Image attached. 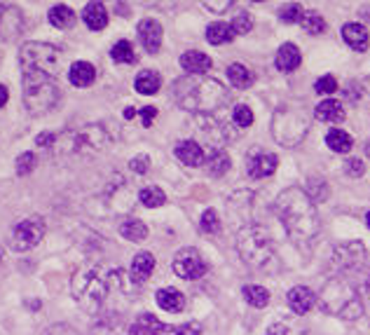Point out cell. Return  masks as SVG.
<instances>
[{
	"instance_id": "11",
	"label": "cell",
	"mask_w": 370,
	"mask_h": 335,
	"mask_svg": "<svg viewBox=\"0 0 370 335\" xmlns=\"http://www.w3.org/2000/svg\"><path fill=\"white\" fill-rule=\"evenodd\" d=\"M129 335H179V326L162 323L155 314H139L129 326Z\"/></svg>"
},
{
	"instance_id": "13",
	"label": "cell",
	"mask_w": 370,
	"mask_h": 335,
	"mask_svg": "<svg viewBox=\"0 0 370 335\" xmlns=\"http://www.w3.org/2000/svg\"><path fill=\"white\" fill-rule=\"evenodd\" d=\"M366 258H368L366 249H363L358 241H349V244L340 246V249L335 251L333 260L340 270H356V267H361L363 263H366Z\"/></svg>"
},
{
	"instance_id": "30",
	"label": "cell",
	"mask_w": 370,
	"mask_h": 335,
	"mask_svg": "<svg viewBox=\"0 0 370 335\" xmlns=\"http://www.w3.org/2000/svg\"><path fill=\"white\" fill-rule=\"evenodd\" d=\"M232 38H235V31H232V26L225 24V21H216V24L207 26V40L211 42V45H225Z\"/></svg>"
},
{
	"instance_id": "40",
	"label": "cell",
	"mask_w": 370,
	"mask_h": 335,
	"mask_svg": "<svg viewBox=\"0 0 370 335\" xmlns=\"http://www.w3.org/2000/svg\"><path fill=\"white\" fill-rule=\"evenodd\" d=\"M232 120H235V124H237V127H241V129L251 127V124H253L251 108H248V106H235V111H232Z\"/></svg>"
},
{
	"instance_id": "6",
	"label": "cell",
	"mask_w": 370,
	"mask_h": 335,
	"mask_svg": "<svg viewBox=\"0 0 370 335\" xmlns=\"http://www.w3.org/2000/svg\"><path fill=\"white\" fill-rule=\"evenodd\" d=\"M321 307L326 312L342 319H358L363 314V300L354 289V284L345 277H338L323 286Z\"/></svg>"
},
{
	"instance_id": "23",
	"label": "cell",
	"mask_w": 370,
	"mask_h": 335,
	"mask_svg": "<svg viewBox=\"0 0 370 335\" xmlns=\"http://www.w3.org/2000/svg\"><path fill=\"white\" fill-rule=\"evenodd\" d=\"M82 19L90 26L92 31H103L108 26V12L103 3H87L85 12H82Z\"/></svg>"
},
{
	"instance_id": "7",
	"label": "cell",
	"mask_w": 370,
	"mask_h": 335,
	"mask_svg": "<svg viewBox=\"0 0 370 335\" xmlns=\"http://www.w3.org/2000/svg\"><path fill=\"white\" fill-rule=\"evenodd\" d=\"M108 146V131L101 124H85L80 129H68L57 136L54 148L62 155H94Z\"/></svg>"
},
{
	"instance_id": "57",
	"label": "cell",
	"mask_w": 370,
	"mask_h": 335,
	"mask_svg": "<svg viewBox=\"0 0 370 335\" xmlns=\"http://www.w3.org/2000/svg\"><path fill=\"white\" fill-rule=\"evenodd\" d=\"M3 8H5V5H3V3H0V12H3Z\"/></svg>"
},
{
	"instance_id": "50",
	"label": "cell",
	"mask_w": 370,
	"mask_h": 335,
	"mask_svg": "<svg viewBox=\"0 0 370 335\" xmlns=\"http://www.w3.org/2000/svg\"><path fill=\"white\" fill-rule=\"evenodd\" d=\"M8 98H10V94H8V87L0 85V108H3L5 103H8Z\"/></svg>"
},
{
	"instance_id": "2",
	"label": "cell",
	"mask_w": 370,
	"mask_h": 335,
	"mask_svg": "<svg viewBox=\"0 0 370 335\" xmlns=\"http://www.w3.org/2000/svg\"><path fill=\"white\" fill-rule=\"evenodd\" d=\"M274 213L289 232V237L307 251L314 244L319 230H321V221H319L317 206H314L312 197L302 188H286L274 202Z\"/></svg>"
},
{
	"instance_id": "56",
	"label": "cell",
	"mask_w": 370,
	"mask_h": 335,
	"mask_svg": "<svg viewBox=\"0 0 370 335\" xmlns=\"http://www.w3.org/2000/svg\"><path fill=\"white\" fill-rule=\"evenodd\" d=\"M0 263H3V249H0Z\"/></svg>"
},
{
	"instance_id": "55",
	"label": "cell",
	"mask_w": 370,
	"mask_h": 335,
	"mask_svg": "<svg viewBox=\"0 0 370 335\" xmlns=\"http://www.w3.org/2000/svg\"><path fill=\"white\" fill-rule=\"evenodd\" d=\"M366 223H368V228H370V211H368V216H366Z\"/></svg>"
},
{
	"instance_id": "41",
	"label": "cell",
	"mask_w": 370,
	"mask_h": 335,
	"mask_svg": "<svg viewBox=\"0 0 370 335\" xmlns=\"http://www.w3.org/2000/svg\"><path fill=\"white\" fill-rule=\"evenodd\" d=\"M314 92L321 96H330L338 92V80L333 78V75H323V78L317 80V85H314Z\"/></svg>"
},
{
	"instance_id": "3",
	"label": "cell",
	"mask_w": 370,
	"mask_h": 335,
	"mask_svg": "<svg viewBox=\"0 0 370 335\" xmlns=\"http://www.w3.org/2000/svg\"><path fill=\"white\" fill-rule=\"evenodd\" d=\"M174 101L179 103L183 111L190 113H216L228 103V90L223 82L216 78H207V75H185L179 78L171 87Z\"/></svg>"
},
{
	"instance_id": "53",
	"label": "cell",
	"mask_w": 370,
	"mask_h": 335,
	"mask_svg": "<svg viewBox=\"0 0 370 335\" xmlns=\"http://www.w3.org/2000/svg\"><path fill=\"white\" fill-rule=\"evenodd\" d=\"M366 293H368V298H370V274H368V279H366Z\"/></svg>"
},
{
	"instance_id": "43",
	"label": "cell",
	"mask_w": 370,
	"mask_h": 335,
	"mask_svg": "<svg viewBox=\"0 0 370 335\" xmlns=\"http://www.w3.org/2000/svg\"><path fill=\"white\" fill-rule=\"evenodd\" d=\"M36 164H38L36 155H33V152H24V155L16 157V174H19V176L31 174L33 169H36Z\"/></svg>"
},
{
	"instance_id": "17",
	"label": "cell",
	"mask_w": 370,
	"mask_h": 335,
	"mask_svg": "<svg viewBox=\"0 0 370 335\" xmlns=\"http://www.w3.org/2000/svg\"><path fill=\"white\" fill-rule=\"evenodd\" d=\"M286 300H289V307L295 312V314H307V312L314 307V303H317V295H314L307 286H295L289 291Z\"/></svg>"
},
{
	"instance_id": "14",
	"label": "cell",
	"mask_w": 370,
	"mask_h": 335,
	"mask_svg": "<svg viewBox=\"0 0 370 335\" xmlns=\"http://www.w3.org/2000/svg\"><path fill=\"white\" fill-rule=\"evenodd\" d=\"M21 31H24L21 10L12 8V5H5L3 12H0V38L5 42H12L16 36H21Z\"/></svg>"
},
{
	"instance_id": "52",
	"label": "cell",
	"mask_w": 370,
	"mask_h": 335,
	"mask_svg": "<svg viewBox=\"0 0 370 335\" xmlns=\"http://www.w3.org/2000/svg\"><path fill=\"white\" fill-rule=\"evenodd\" d=\"M124 118H127V120L136 118V111H134V108H127V111H124Z\"/></svg>"
},
{
	"instance_id": "1",
	"label": "cell",
	"mask_w": 370,
	"mask_h": 335,
	"mask_svg": "<svg viewBox=\"0 0 370 335\" xmlns=\"http://www.w3.org/2000/svg\"><path fill=\"white\" fill-rule=\"evenodd\" d=\"M21 90L24 106L31 115H45L57 106L59 68H62V49L49 42H24L19 49Z\"/></svg>"
},
{
	"instance_id": "36",
	"label": "cell",
	"mask_w": 370,
	"mask_h": 335,
	"mask_svg": "<svg viewBox=\"0 0 370 335\" xmlns=\"http://www.w3.org/2000/svg\"><path fill=\"white\" fill-rule=\"evenodd\" d=\"M110 57H113L115 64H134L136 62L134 47H131L129 40H120L118 45H113V49H110Z\"/></svg>"
},
{
	"instance_id": "10",
	"label": "cell",
	"mask_w": 370,
	"mask_h": 335,
	"mask_svg": "<svg viewBox=\"0 0 370 335\" xmlns=\"http://www.w3.org/2000/svg\"><path fill=\"white\" fill-rule=\"evenodd\" d=\"M171 267H174V272L181 279H190V282L207 274V263H204V258L197 249H181L174 256V265Z\"/></svg>"
},
{
	"instance_id": "37",
	"label": "cell",
	"mask_w": 370,
	"mask_h": 335,
	"mask_svg": "<svg viewBox=\"0 0 370 335\" xmlns=\"http://www.w3.org/2000/svg\"><path fill=\"white\" fill-rule=\"evenodd\" d=\"M300 24L309 36H321V33L326 31V19L319 12H305Z\"/></svg>"
},
{
	"instance_id": "31",
	"label": "cell",
	"mask_w": 370,
	"mask_h": 335,
	"mask_svg": "<svg viewBox=\"0 0 370 335\" xmlns=\"http://www.w3.org/2000/svg\"><path fill=\"white\" fill-rule=\"evenodd\" d=\"M326 144H328V148L333 152H349L352 148H354V139L342 129H330L328 134H326Z\"/></svg>"
},
{
	"instance_id": "20",
	"label": "cell",
	"mask_w": 370,
	"mask_h": 335,
	"mask_svg": "<svg viewBox=\"0 0 370 335\" xmlns=\"http://www.w3.org/2000/svg\"><path fill=\"white\" fill-rule=\"evenodd\" d=\"M300 62H302L300 49L295 45H291V42H286V45L279 47L274 66H277V70H281V73H291V70H295L298 66H300Z\"/></svg>"
},
{
	"instance_id": "5",
	"label": "cell",
	"mask_w": 370,
	"mask_h": 335,
	"mask_svg": "<svg viewBox=\"0 0 370 335\" xmlns=\"http://www.w3.org/2000/svg\"><path fill=\"white\" fill-rule=\"evenodd\" d=\"M70 293H73V300L80 310H85L87 314H98L110 293V282L98 267L87 265L73 274Z\"/></svg>"
},
{
	"instance_id": "34",
	"label": "cell",
	"mask_w": 370,
	"mask_h": 335,
	"mask_svg": "<svg viewBox=\"0 0 370 335\" xmlns=\"http://www.w3.org/2000/svg\"><path fill=\"white\" fill-rule=\"evenodd\" d=\"M244 300L248 305L253 307H265L269 303V291L263 289V286H256V284H248V286H244Z\"/></svg>"
},
{
	"instance_id": "8",
	"label": "cell",
	"mask_w": 370,
	"mask_h": 335,
	"mask_svg": "<svg viewBox=\"0 0 370 335\" xmlns=\"http://www.w3.org/2000/svg\"><path fill=\"white\" fill-rule=\"evenodd\" d=\"M309 131V122L298 108H279L272 118V136L277 139L279 146L284 148H295Z\"/></svg>"
},
{
	"instance_id": "32",
	"label": "cell",
	"mask_w": 370,
	"mask_h": 335,
	"mask_svg": "<svg viewBox=\"0 0 370 335\" xmlns=\"http://www.w3.org/2000/svg\"><path fill=\"white\" fill-rule=\"evenodd\" d=\"M228 78L232 82V87L235 90H248V87L253 85V73L246 68V66H241V64H232L230 68H228Z\"/></svg>"
},
{
	"instance_id": "51",
	"label": "cell",
	"mask_w": 370,
	"mask_h": 335,
	"mask_svg": "<svg viewBox=\"0 0 370 335\" xmlns=\"http://www.w3.org/2000/svg\"><path fill=\"white\" fill-rule=\"evenodd\" d=\"M361 87H363V94H370V75L361 82Z\"/></svg>"
},
{
	"instance_id": "35",
	"label": "cell",
	"mask_w": 370,
	"mask_h": 335,
	"mask_svg": "<svg viewBox=\"0 0 370 335\" xmlns=\"http://www.w3.org/2000/svg\"><path fill=\"white\" fill-rule=\"evenodd\" d=\"M139 200H141L143 206L157 209V206H162L164 202H167V195H164V190H159L157 185H150V188H143L139 192Z\"/></svg>"
},
{
	"instance_id": "9",
	"label": "cell",
	"mask_w": 370,
	"mask_h": 335,
	"mask_svg": "<svg viewBox=\"0 0 370 335\" xmlns=\"http://www.w3.org/2000/svg\"><path fill=\"white\" fill-rule=\"evenodd\" d=\"M45 237V221L40 216H33L21 221L12 232V249L14 251H29L33 246L40 244Z\"/></svg>"
},
{
	"instance_id": "42",
	"label": "cell",
	"mask_w": 370,
	"mask_h": 335,
	"mask_svg": "<svg viewBox=\"0 0 370 335\" xmlns=\"http://www.w3.org/2000/svg\"><path fill=\"white\" fill-rule=\"evenodd\" d=\"M232 31H235V36H244V33H248L253 29V19H251V14L248 12H239L232 19Z\"/></svg>"
},
{
	"instance_id": "54",
	"label": "cell",
	"mask_w": 370,
	"mask_h": 335,
	"mask_svg": "<svg viewBox=\"0 0 370 335\" xmlns=\"http://www.w3.org/2000/svg\"><path fill=\"white\" fill-rule=\"evenodd\" d=\"M366 155L370 157V141H368V144H366Z\"/></svg>"
},
{
	"instance_id": "19",
	"label": "cell",
	"mask_w": 370,
	"mask_h": 335,
	"mask_svg": "<svg viewBox=\"0 0 370 335\" xmlns=\"http://www.w3.org/2000/svg\"><path fill=\"white\" fill-rule=\"evenodd\" d=\"M155 270V256L148 254V251H141V254L134 256V260H131V282L134 284H146L148 277L153 274Z\"/></svg>"
},
{
	"instance_id": "29",
	"label": "cell",
	"mask_w": 370,
	"mask_h": 335,
	"mask_svg": "<svg viewBox=\"0 0 370 335\" xmlns=\"http://www.w3.org/2000/svg\"><path fill=\"white\" fill-rule=\"evenodd\" d=\"M207 172L211 176H223L230 172V155L225 150H220V148H213L211 155L207 157Z\"/></svg>"
},
{
	"instance_id": "47",
	"label": "cell",
	"mask_w": 370,
	"mask_h": 335,
	"mask_svg": "<svg viewBox=\"0 0 370 335\" xmlns=\"http://www.w3.org/2000/svg\"><path fill=\"white\" fill-rule=\"evenodd\" d=\"M155 118H157V108H155V106H146V108H141V120H143V127H150Z\"/></svg>"
},
{
	"instance_id": "27",
	"label": "cell",
	"mask_w": 370,
	"mask_h": 335,
	"mask_svg": "<svg viewBox=\"0 0 370 335\" xmlns=\"http://www.w3.org/2000/svg\"><path fill=\"white\" fill-rule=\"evenodd\" d=\"M159 85H162V78H159L157 70H141V73L136 75V82H134L136 92H139V94H146V96L157 94Z\"/></svg>"
},
{
	"instance_id": "39",
	"label": "cell",
	"mask_w": 370,
	"mask_h": 335,
	"mask_svg": "<svg viewBox=\"0 0 370 335\" xmlns=\"http://www.w3.org/2000/svg\"><path fill=\"white\" fill-rule=\"evenodd\" d=\"M200 225H202V230L207 234H216V232H220V221H218V213L213 211V209H207V211L202 213V221H200Z\"/></svg>"
},
{
	"instance_id": "48",
	"label": "cell",
	"mask_w": 370,
	"mask_h": 335,
	"mask_svg": "<svg viewBox=\"0 0 370 335\" xmlns=\"http://www.w3.org/2000/svg\"><path fill=\"white\" fill-rule=\"evenodd\" d=\"M204 8L211 10V12H225V10L232 8V0H223V3H213V0H207Z\"/></svg>"
},
{
	"instance_id": "28",
	"label": "cell",
	"mask_w": 370,
	"mask_h": 335,
	"mask_svg": "<svg viewBox=\"0 0 370 335\" xmlns=\"http://www.w3.org/2000/svg\"><path fill=\"white\" fill-rule=\"evenodd\" d=\"M77 21V16L73 10L68 8V5H57V8L49 10V24L54 26V29H73Z\"/></svg>"
},
{
	"instance_id": "45",
	"label": "cell",
	"mask_w": 370,
	"mask_h": 335,
	"mask_svg": "<svg viewBox=\"0 0 370 335\" xmlns=\"http://www.w3.org/2000/svg\"><path fill=\"white\" fill-rule=\"evenodd\" d=\"M363 172H366V164H363L358 157H352V160L345 162V174L349 176H361Z\"/></svg>"
},
{
	"instance_id": "24",
	"label": "cell",
	"mask_w": 370,
	"mask_h": 335,
	"mask_svg": "<svg viewBox=\"0 0 370 335\" xmlns=\"http://www.w3.org/2000/svg\"><path fill=\"white\" fill-rule=\"evenodd\" d=\"M314 115L321 122H342L345 120V108H342L338 98H326V101H321L314 108Z\"/></svg>"
},
{
	"instance_id": "4",
	"label": "cell",
	"mask_w": 370,
	"mask_h": 335,
	"mask_svg": "<svg viewBox=\"0 0 370 335\" xmlns=\"http://www.w3.org/2000/svg\"><path fill=\"white\" fill-rule=\"evenodd\" d=\"M237 251H239L241 260L256 272L277 274L281 270V260L277 254L274 239L263 225L248 223L237 232Z\"/></svg>"
},
{
	"instance_id": "44",
	"label": "cell",
	"mask_w": 370,
	"mask_h": 335,
	"mask_svg": "<svg viewBox=\"0 0 370 335\" xmlns=\"http://www.w3.org/2000/svg\"><path fill=\"white\" fill-rule=\"evenodd\" d=\"M129 167H131V172H136V174H146L148 169H150V157H148V155H136V157H131Z\"/></svg>"
},
{
	"instance_id": "22",
	"label": "cell",
	"mask_w": 370,
	"mask_h": 335,
	"mask_svg": "<svg viewBox=\"0 0 370 335\" xmlns=\"http://www.w3.org/2000/svg\"><path fill=\"white\" fill-rule=\"evenodd\" d=\"M176 157L183 164H187V167H200L204 162V150L197 141H181L176 146Z\"/></svg>"
},
{
	"instance_id": "49",
	"label": "cell",
	"mask_w": 370,
	"mask_h": 335,
	"mask_svg": "<svg viewBox=\"0 0 370 335\" xmlns=\"http://www.w3.org/2000/svg\"><path fill=\"white\" fill-rule=\"evenodd\" d=\"M54 141H57V134H52V131H45V134L38 136L36 144H38V146H45V148H49V146H54Z\"/></svg>"
},
{
	"instance_id": "21",
	"label": "cell",
	"mask_w": 370,
	"mask_h": 335,
	"mask_svg": "<svg viewBox=\"0 0 370 335\" xmlns=\"http://www.w3.org/2000/svg\"><path fill=\"white\" fill-rule=\"evenodd\" d=\"M181 66L183 70H187V75H204L209 68H211V59L204 52H197V49H190L181 57Z\"/></svg>"
},
{
	"instance_id": "26",
	"label": "cell",
	"mask_w": 370,
	"mask_h": 335,
	"mask_svg": "<svg viewBox=\"0 0 370 335\" xmlns=\"http://www.w3.org/2000/svg\"><path fill=\"white\" fill-rule=\"evenodd\" d=\"M68 80L75 87H90L96 80V68L87 62H75L68 70Z\"/></svg>"
},
{
	"instance_id": "16",
	"label": "cell",
	"mask_w": 370,
	"mask_h": 335,
	"mask_svg": "<svg viewBox=\"0 0 370 335\" xmlns=\"http://www.w3.org/2000/svg\"><path fill=\"white\" fill-rule=\"evenodd\" d=\"M139 40L146 47V52L157 54L162 47V26L155 19H143L139 24Z\"/></svg>"
},
{
	"instance_id": "38",
	"label": "cell",
	"mask_w": 370,
	"mask_h": 335,
	"mask_svg": "<svg viewBox=\"0 0 370 335\" xmlns=\"http://www.w3.org/2000/svg\"><path fill=\"white\" fill-rule=\"evenodd\" d=\"M302 16H305V12H302V8L298 3L284 5V8L279 10V19L284 21V24H298V21H302Z\"/></svg>"
},
{
	"instance_id": "15",
	"label": "cell",
	"mask_w": 370,
	"mask_h": 335,
	"mask_svg": "<svg viewBox=\"0 0 370 335\" xmlns=\"http://www.w3.org/2000/svg\"><path fill=\"white\" fill-rule=\"evenodd\" d=\"M92 335H129V326L120 312H106L92 326Z\"/></svg>"
},
{
	"instance_id": "46",
	"label": "cell",
	"mask_w": 370,
	"mask_h": 335,
	"mask_svg": "<svg viewBox=\"0 0 370 335\" xmlns=\"http://www.w3.org/2000/svg\"><path fill=\"white\" fill-rule=\"evenodd\" d=\"M45 335H80V333H77L73 326H68V323H57V326L47 328Z\"/></svg>"
},
{
	"instance_id": "33",
	"label": "cell",
	"mask_w": 370,
	"mask_h": 335,
	"mask_svg": "<svg viewBox=\"0 0 370 335\" xmlns=\"http://www.w3.org/2000/svg\"><path fill=\"white\" fill-rule=\"evenodd\" d=\"M120 234L129 241H143L148 237V228L139 218H127V221L120 225Z\"/></svg>"
},
{
	"instance_id": "18",
	"label": "cell",
	"mask_w": 370,
	"mask_h": 335,
	"mask_svg": "<svg viewBox=\"0 0 370 335\" xmlns=\"http://www.w3.org/2000/svg\"><path fill=\"white\" fill-rule=\"evenodd\" d=\"M342 40L354 49V52H366L370 45L368 29L361 24H345L342 26Z\"/></svg>"
},
{
	"instance_id": "25",
	"label": "cell",
	"mask_w": 370,
	"mask_h": 335,
	"mask_svg": "<svg viewBox=\"0 0 370 335\" xmlns=\"http://www.w3.org/2000/svg\"><path fill=\"white\" fill-rule=\"evenodd\" d=\"M155 300L164 312H181L185 307V295L179 289H159Z\"/></svg>"
},
{
	"instance_id": "12",
	"label": "cell",
	"mask_w": 370,
	"mask_h": 335,
	"mask_svg": "<svg viewBox=\"0 0 370 335\" xmlns=\"http://www.w3.org/2000/svg\"><path fill=\"white\" fill-rule=\"evenodd\" d=\"M277 164H279V157L272 155V152H263V150H256L248 155V164H246V172L251 178H267L277 172Z\"/></svg>"
}]
</instances>
